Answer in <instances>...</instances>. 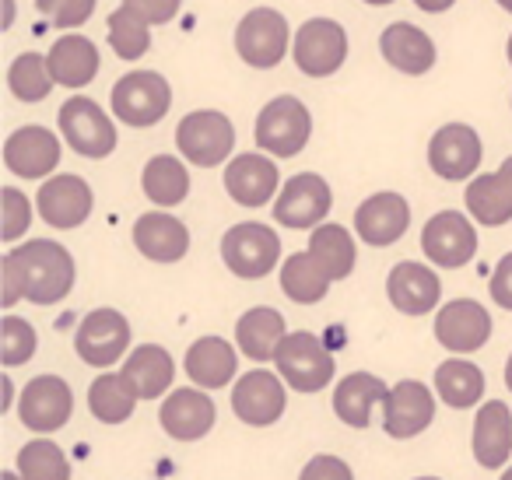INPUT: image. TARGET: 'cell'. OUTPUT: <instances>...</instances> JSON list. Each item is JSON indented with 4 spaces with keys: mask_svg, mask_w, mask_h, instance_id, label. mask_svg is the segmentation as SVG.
Returning <instances> with one entry per match:
<instances>
[{
    "mask_svg": "<svg viewBox=\"0 0 512 480\" xmlns=\"http://www.w3.org/2000/svg\"><path fill=\"white\" fill-rule=\"evenodd\" d=\"M432 417H435V400L425 382H414V379L397 382L383 403V428L390 438L421 435L432 424Z\"/></svg>",
    "mask_w": 512,
    "mask_h": 480,
    "instance_id": "cell-17",
    "label": "cell"
},
{
    "mask_svg": "<svg viewBox=\"0 0 512 480\" xmlns=\"http://www.w3.org/2000/svg\"><path fill=\"white\" fill-rule=\"evenodd\" d=\"M120 375L137 400H158V396L172 386L176 365H172V354L165 351V347L144 344V347H137V351H130V358L123 361Z\"/></svg>",
    "mask_w": 512,
    "mask_h": 480,
    "instance_id": "cell-25",
    "label": "cell"
},
{
    "mask_svg": "<svg viewBox=\"0 0 512 480\" xmlns=\"http://www.w3.org/2000/svg\"><path fill=\"white\" fill-rule=\"evenodd\" d=\"M221 256H225V267L232 270L235 277L256 281V277H267L278 267L281 239H278V232H271L267 225L246 221V225H235L232 232H225V239H221Z\"/></svg>",
    "mask_w": 512,
    "mask_h": 480,
    "instance_id": "cell-4",
    "label": "cell"
},
{
    "mask_svg": "<svg viewBox=\"0 0 512 480\" xmlns=\"http://www.w3.org/2000/svg\"><path fill=\"white\" fill-rule=\"evenodd\" d=\"M498 176H502L505 190H509V197H512V158H505V162H502V169H498Z\"/></svg>",
    "mask_w": 512,
    "mask_h": 480,
    "instance_id": "cell-48",
    "label": "cell"
},
{
    "mask_svg": "<svg viewBox=\"0 0 512 480\" xmlns=\"http://www.w3.org/2000/svg\"><path fill=\"white\" fill-rule=\"evenodd\" d=\"M411 225V207L400 193H376L355 211V232L369 246H393Z\"/></svg>",
    "mask_w": 512,
    "mask_h": 480,
    "instance_id": "cell-20",
    "label": "cell"
},
{
    "mask_svg": "<svg viewBox=\"0 0 512 480\" xmlns=\"http://www.w3.org/2000/svg\"><path fill=\"white\" fill-rule=\"evenodd\" d=\"M491 298H495L502 309L512 312V253H505L498 260L495 274H491Z\"/></svg>",
    "mask_w": 512,
    "mask_h": 480,
    "instance_id": "cell-46",
    "label": "cell"
},
{
    "mask_svg": "<svg viewBox=\"0 0 512 480\" xmlns=\"http://www.w3.org/2000/svg\"><path fill=\"white\" fill-rule=\"evenodd\" d=\"M109 46L116 50V57L123 60H141L151 46V36H148V22H144L137 11L130 8H120L113 11L109 18Z\"/></svg>",
    "mask_w": 512,
    "mask_h": 480,
    "instance_id": "cell-40",
    "label": "cell"
},
{
    "mask_svg": "<svg viewBox=\"0 0 512 480\" xmlns=\"http://www.w3.org/2000/svg\"><path fill=\"white\" fill-rule=\"evenodd\" d=\"M505 386L512 389V354H509V365H505Z\"/></svg>",
    "mask_w": 512,
    "mask_h": 480,
    "instance_id": "cell-51",
    "label": "cell"
},
{
    "mask_svg": "<svg viewBox=\"0 0 512 480\" xmlns=\"http://www.w3.org/2000/svg\"><path fill=\"white\" fill-rule=\"evenodd\" d=\"M421 11H428V15H439V11H449L456 4V0H414Z\"/></svg>",
    "mask_w": 512,
    "mask_h": 480,
    "instance_id": "cell-47",
    "label": "cell"
},
{
    "mask_svg": "<svg viewBox=\"0 0 512 480\" xmlns=\"http://www.w3.org/2000/svg\"><path fill=\"white\" fill-rule=\"evenodd\" d=\"M281 288L292 302L299 305H313L327 295L330 288V277L323 274V267L313 260V253H295L285 260L281 267Z\"/></svg>",
    "mask_w": 512,
    "mask_h": 480,
    "instance_id": "cell-35",
    "label": "cell"
},
{
    "mask_svg": "<svg viewBox=\"0 0 512 480\" xmlns=\"http://www.w3.org/2000/svg\"><path fill=\"white\" fill-rule=\"evenodd\" d=\"M299 480H355V473L337 456H313L306 463V470L299 473Z\"/></svg>",
    "mask_w": 512,
    "mask_h": 480,
    "instance_id": "cell-44",
    "label": "cell"
},
{
    "mask_svg": "<svg viewBox=\"0 0 512 480\" xmlns=\"http://www.w3.org/2000/svg\"><path fill=\"white\" fill-rule=\"evenodd\" d=\"M0 389H4V400H0V407L8 410L11 407V379H0Z\"/></svg>",
    "mask_w": 512,
    "mask_h": 480,
    "instance_id": "cell-49",
    "label": "cell"
},
{
    "mask_svg": "<svg viewBox=\"0 0 512 480\" xmlns=\"http://www.w3.org/2000/svg\"><path fill=\"white\" fill-rule=\"evenodd\" d=\"M4 25H11V18H15V0H4Z\"/></svg>",
    "mask_w": 512,
    "mask_h": 480,
    "instance_id": "cell-50",
    "label": "cell"
},
{
    "mask_svg": "<svg viewBox=\"0 0 512 480\" xmlns=\"http://www.w3.org/2000/svg\"><path fill=\"white\" fill-rule=\"evenodd\" d=\"M176 148L183 151L186 162L211 169L228 158V151L235 148V127L232 120H225L214 109H197L190 113L176 130Z\"/></svg>",
    "mask_w": 512,
    "mask_h": 480,
    "instance_id": "cell-6",
    "label": "cell"
},
{
    "mask_svg": "<svg viewBox=\"0 0 512 480\" xmlns=\"http://www.w3.org/2000/svg\"><path fill=\"white\" fill-rule=\"evenodd\" d=\"M386 396H390V389H386L383 379H376L369 372H351L334 389V414L348 428H369L372 410L379 403H386Z\"/></svg>",
    "mask_w": 512,
    "mask_h": 480,
    "instance_id": "cell-26",
    "label": "cell"
},
{
    "mask_svg": "<svg viewBox=\"0 0 512 480\" xmlns=\"http://www.w3.org/2000/svg\"><path fill=\"white\" fill-rule=\"evenodd\" d=\"M74 288V260L60 242L32 239L4 256V305L29 298L36 305H53Z\"/></svg>",
    "mask_w": 512,
    "mask_h": 480,
    "instance_id": "cell-1",
    "label": "cell"
},
{
    "mask_svg": "<svg viewBox=\"0 0 512 480\" xmlns=\"http://www.w3.org/2000/svg\"><path fill=\"white\" fill-rule=\"evenodd\" d=\"M421 249L439 267H463L477 253V232L460 211H442L421 232Z\"/></svg>",
    "mask_w": 512,
    "mask_h": 480,
    "instance_id": "cell-11",
    "label": "cell"
},
{
    "mask_svg": "<svg viewBox=\"0 0 512 480\" xmlns=\"http://www.w3.org/2000/svg\"><path fill=\"white\" fill-rule=\"evenodd\" d=\"M4 480H22V477H18V470H15V473H4Z\"/></svg>",
    "mask_w": 512,
    "mask_h": 480,
    "instance_id": "cell-54",
    "label": "cell"
},
{
    "mask_svg": "<svg viewBox=\"0 0 512 480\" xmlns=\"http://www.w3.org/2000/svg\"><path fill=\"white\" fill-rule=\"evenodd\" d=\"M435 389L442 403H449L453 410H467L484 396V372L474 361H442L435 368Z\"/></svg>",
    "mask_w": 512,
    "mask_h": 480,
    "instance_id": "cell-32",
    "label": "cell"
},
{
    "mask_svg": "<svg viewBox=\"0 0 512 480\" xmlns=\"http://www.w3.org/2000/svg\"><path fill=\"white\" fill-rule=\"evenodd\" d=\"M285 337V316L278 309H249L235 326V340H239L242 354L253 361H274Z\"/></svg>",
    "mask_w": 512,
    "mask_h": 480,
    "instance_id": "cell-31",
    "label": "cell"
},
{
    "mask_svg": "<svg viewBox=\"0 0 512 480\" xmlns=\"http://www.w3.org/2000/svg\"><path fill=\"white\" fill-rule=\"evenodd\" d=\"M512 452V414L502 400H488L474 417V456L481 466L498 470Z\"/></svg>",
    "mask_w": 512,
    "mask_h": 480,
    "instance_id": "cell-27",
    "label": "cell"
},
{
    "mask_svg": "<svg viewBox=\"0 0 512 480\" xmlns=\"http://www.w3.org/2000/svg\"><path fill=\"white\" fill-rule=\"evenodd\" d=\"M309 253L330 281H341L355 270V242L341 225H320L309 239Z\"/></svg>",
    "mask_w": 512,
    "mask_h": 480,
    "instance_id": "cell-34",
    "label": "cell"
},
{
    "mask_svg": "<svg viewBox=\"0 0 512 480\" xmlns=\"http://www.w3.org/2000/svg\"><path fill=\"white\" fill-rule=\"evenodd\" d=\"M288 36H292V32H288V22L281 11L253 8L239 22V29H235V50H239V57L246 60L249 67L267 71V67L281 64V57H285V50H288Z\"/></svg>",
    "mask_w": 512,
    "mask_h": 480,
    "instance_id": "cell-7",
    "label": "cell"
},
{
    "mask_svg": "<svg viewBox=\"0 0 512 480\" xmlns=\"http://www.w3.org/2000/svg\"><path fill=\"white\" fill-rule=\"evenodd\" d=\"M130 347V323L116 309H95L81 319L78 333H74V351L81 354L85 365L106 368L123 358Z\"/></svg>",
    "mask_w": 512,
    "mask_h": 480,
    "instance_id": "cell-9",
    "label": "cell"
},
{
    "mask_svg": "<svg viewBox=\"0 0 512 480\" xmlns=\"http://www.w3.org/2000/svg\"><path fill=\"white\" fill-rule=\"evenodd\" d=\"M225 190L232 193L235 204L242 207H264L278 190V165L267 155H239L225 169Z\"/></svg>",
    "mask_w": 512,
    "mask_h": 480,
    "instance_id": "cell-22",
    "label": "cell"
},
{
    "mask_svg": "<svg viewBox=\"0 0 512 480\" xmlns=\"http://www.w3.org/2000/svg\"><path fill=\"white\" fill-rule=\"evenodd\" d=\"M418 480H439V477H418Z\"/></svg>",
    "mask_w": 512,
    "mask_h": 480,
    "instance_id": "cell-57",
    "label": "cell"
},
{
    "mask_svg": "<svg viewBox=\"0 0 512 480\" xmlns=\"http://www.w3.org/2000/svg\"><path fill=\"white\" fill-rule=\"evenodd\" d=\"M502 480H512V466H509V470L502 473Z\"/></svg>",
    "mask_w": 512,
    "mask_h": 480,
    "instance_id": "cell-55",
    "label": "cell"
},
{
    "mask_svg": "<svg viewBox=\"0 0 512 480\" xmlns=\"http://www.w3.org/2000/svg\"><path fill=\"white\" fill-rule=\"evenodd\" d=\"M467 211L488 228H498V225H505V221H512V197L498 172L477 176L474 183L467 186Z\"/></svg>",
    "mask_w": 512,
    "mask_h": 480,
    "instance_id": "cell-36",
    "label": "cell"
},
{
    "mask_svg": "<svg viewBox=\"0 0 512 480\" xmlns=\"http://www.w3.org/2000/svg\"><path fill=\"white\" fill-rule=\"evenodd\" d=\"M71 410H74L71 386H67L64 379H57V375H39V379H32L29 386H25L18 414H22L25 428L43 431L46 435V431L64 428Z\"/></svg>",
    "mask_w": 512,
    "mask_h": 480,
    "instance_id": "cell-16",
    "label": "cell"
},
{
    "mask_svg": "<svg viewBox=\"0 0 512 480\" xmlns=\"http://www.w3.org/2000/svg\"><path fill=\"white\" fill-rule=\"evenodd\" d=\"M36 344L39 340L32 323L18 316H4V323H0V358H4V365H25L36 354Z\"/></svg>",
    "mask_w": 512,
    "mask_h": 480,
    "instance_id": "cell-41",
    "label": "cell"
},
{
    "mask_svg": "<svg viewBox=\"0 0 512 480\" xmlns=\"http://www.w3.org/2000/svg\"><path fill=\"white\" fill-rule=\"evenodd\" d=\"M4 165L22 179H43L60 165V141L46 127H22L4 144Z\"/></svg>",
    "mask_w": 512,
    "mask_h": 480,
    "instance_id": "cell-18",
    "label": "cell"
},
{
    "mask_svg": "<svg viewBox=\"0 0 512 480\" xmlns=\"http://www.w3.org/2000/svg\"><path fill=\"white\" fill-rule=\"evenodd\" d=\"M348 57V36L330 18H313L295 36V64L309 78H327Z\"/></svg>",
    "mask_w": 512,
    "mask_h": 480,
    "instance_id": "cell-10",
    "label": "cell"
},
{
    "mask_svg": "<svg viewBox=\"0 0 512 480\" xmlns=\"http://www.w3.org/2000/svg\"><path fill=\"white\" fill-rule=\"evenodd\" d=\"M123 8L137 11L148 25H165L176 18L179 0H123Z\"/></svg>",
    "mask_w": 512,
    "mask_h": 480,
    "instance_id": "cell-45",
    "label": "cell"
},
{
    "mask_svg": "<svg viewBox=\"0 0 512 480\" xmlns=\"http://www.w3.org/2000/svg\"><path fill=\"white\" fill-rule=\"evenodd\" d=\"M386 295H390V302L397 305L404 316H425V312H432L435 305H439L442 284L428 267L407 260L390 270V277H386Z\"/></svg>",
    "mask_w": 512,
    "mask_h": 480,
    "instance_id": "cell-23",
    "label": "cell"
},
{
    "mask_svg": "<svg viewBox=\"0 0 512 480\" xmlns=\"http://www.w3.org/2000/svg\"><path fill=\"white\" fill-rule=\"evenodd\" d=\"M8 85H11V92H15V99L43 102L53 88L50 60L39 57V53H25V57H18L8 71Z\"/></svg>",
    "mask_w": 512,
    "mask_h": 480,
    "instance_id": "cell-39",
    "label": "cell"
},
{
    "mask_svg": "<svg viewBox=\"0 0 512 480\" xmlns=\"http://www.w3.org/2000/svg\"><path fill=\"white\" fill-rule=\"evenodd\" d=\"M435 337L446 351L470 354L477 347L488 344L491 337V316L484 305H477L474 298H456V302L442 305L435 316Z\"/></svg>",
    "mask_w": 512,
    "mask_h": 480,
    "instance_id": "cell-12",
    "label": "cell"
},
{
    "mask_svg": "<svg viewBox=\"0 0 512 480\" xmlns=\"http://www.w3.org/2000/svg\"><path fill=\"white\" fill-rule=\"evenodd\" d=\"M172 106L169 81L155 71H134L113 85V116L130 127H151Z\"/></svg>",
    "mask_w": 512,
    "mask_h": 480,
    "instance_id": "cell-5",
    "label": "cell"
},
{
    "mask_svg": "<svg viewBox=\"0 0 512 480\" xmlns=\"http://www.w3.org/2000/svg\"><path fill=\"white\" fill-rule=\"evenodd\" d=\"M365 4H376L379 8V4H393V0H365Z\"/></svg>",
    "mask_w": 512,
    "mask_h": 480,
    "instance_id": "cell-53",
    "label": "cell"
},
{
    "mask_svg": "<svg viewBox=\"0 0 512 480\" xmlns=\"http://www.w3.org/2000/svg\"><path fill=\"white\" fill-rule=\"evenodd\" d=\"M428 165L435 169V176L449 179H467L481 165V137L477 130H470L467 123H449L428 144Z\"/></svg>",
    "mask_w": 512,
    "mask_h": 480,
    "instance_id": "cell-15",
    "label": "cell"
},
{
    "mask_svg": "<svg viewBox=\"0 0 512 480\" xmlns=\"http://www.w3.org/2000/svg\"><path fill=\"white\" fill-rule=\"evenodd\" d=\"M309 134H313V120L295 95H281V99L267 102L260 120H256V148H264L274 158L299 155L309 144Z\"/></svg>",
    "mask_w": 512,
    "mask_h": 480,
    "instance_id": "cell-2",
    "label": "cell"
},
{
    "mask_svg": "<svg viewBox=\"0 0 512 480\" xmlns=\"http://www.w3.org/2000/svg\"><path fill=\"white\" fill-rule=\"evenodd\" d=\"M60 130L64 141L85 158H106L116 148V127L92 99L74 95L60 109Z\"/></svg>",
    "mask_w": 512,
    "mask_h": 480,
    "instance_id": "cell-8",
    "label": "cell"
},
{
    "mask_svg": "<svg viewBox=\"0 0 512 480\" xmlns=\"http://www.w3.org/2000/svg\"><path fill=\"white\" fill-rule=\"evenodd\" d=\"M36 8L43 18L57 29H74V25L88 22L95 11V0H36Z\"/></svg>",
    "mask_w": 512,
    "mask_h": 480,
    "instance_id": "cell-43",
    "label": "cell"
},
{
    "mask_svg": "<svg viewBox=\"0 0 512 480\" xmlns=\"http://www.w3.org/2000/svg\"><path fill=\"white\" fill-rule=\"evenodd\" d=\"M134 246L141 249V256L155 263H176L190 249V232L179 218L165 211H148L137 218L134 225Z\"/></svg>",
    "mask_w": 512,
    "mask_h": 480,
    "instance_id": "cell-24",
    "label": "cell"
},
{
    "mask_svg": "<svg viewBox=\"0 0 512 480\" xmlns=\"http://www.w3.org/2000/svg\"><path fill=\"white\" fill-rule=\"evenodd\" d=\"M137 396L130 393V386L123 382V375H99L88 389V407L102 424H123L134 414Z\"/></svg>",
    "mask_w": 512,
    "mask_h": 480,
    "instance_id": "cell-37",
    "label": "cell"
},
{
    "mask_svg": "<svg viewBox=\"0 0 512 480\" xmlns=\"http://www.w3.org/2000/svg\"><path fill=\"white\" fill-rule=\"evenodd\" d=\"M158 421L179 442H197L214 428V403L204 389H172L158 410Z\"/></svg>",
    "mask_w": 512,
    "mask_h": 480,
    "instance_id": "cell-21",
    "label": "cell"
},
{
    "mask_svg": "<svg viewBox=\"0 0 512 480\" xmlns=\"http://www.w3.org/2000/svg\"><path fill=\"white\" fill-rule=\"evenodd\" d=\"M379 50H383L386 64H393L404 74H428L435 64V43L421 29L407 22H397L379 36Z\"/></svg>",
    "mask_w": 512,
    "mask_h": 480,
    "instance_id": "cell-28",
    "label": "cell"
},
{
    "mask_svg": "<svg viewBox=\"0 0 512 480\" xmlns=\"http://www.w3.org/2000/svg\"><path fill=\"white\" fill-rule=\"evenodd\" d=\"M509 64H512V39H509Z\"/></svg>",
    "mask_w": 512,
    "mask_h": 480,
    "instance_id": "cell-56",
    "label": "cell"
},
{
    "mask_svg": "<svg viewBox=\"0 0 512 480\" xmlns=\"http://www.w3.org/2000/svg\"><path fill=\"white\" fill-rule=\"evenodd\" d=\"M274 361H278L281 379L292 389H299V393H320V389L334 379V358H330V351L323 347V340L306 330L288 333V337L281 340Z\"/></svg>",
    "mask_w": 512,
    "mask_h": 480,
    "instance_id": "cell-3",
    "label": "cell"
},
{
    "mask_svg": "<svg viewBox=\"0 0 512 480\" xmlns=\"http://www.w3.org/2000/svg\"><path fill=\"white\" fill-rule=\"evenodd\" d=\"M285 386L274 372H246L232 389V410L239 414V421L253 424V428H267L285 414Z\"/></svg>",
    "mask_w": 512,
    "mask_h": 480,
    "instance_id": "cell-13",
    "label": "cell"
},
{
    "mask_svg": "<svg viewBox=\"0 0 512 480\" xmlns=\"http://www.w3.org/2000/svg\"><path fill=\"white\" fill-rule=\"evenodd\" d=\"M18 477L22 480H71V463L64 449L50 438L29 442L18 452Z\"/></svg>",
    "mask_w": 512,
    "mask_h": 480,
    "instance_id": "cell-38",
    "label": "cell"
},
{
    "mask_svg": "<svg viewBox=\"0 0 512 480\" xmlns=\"http://www.w3.org/2000/svg\"><path fill=\"white\" fill-rule=\"evenodd\" d=\"M498 4H502V8H505V11H509V15H512V0H498Z\"/></svg>",
    "mask_w": 512,
    "mask_h": 480,
    "instance_id": "cell-52",
    "label": "cell"
},
{
    "mask_svg": "<svg viewBox=\"0 0 512 480\" xmlns=\"http://www.w3.org/2000/svg\"><path fill=\"white\" fill-rule=\"evenodd\" d=\"M330 211V186L316 172H299L285 183L278 204H274V218L285 228H313L327 218Z\"/></svg>",
    "mask_w": 512,
    "mask_h": 480,
    "instance_id": "cell-14",
    "label": "cell"
},
{
    "mask_svg": "<svg viewBox=\"0 0 512 480\" xmlns=\"http://www.w3.org/2000/svg\"><path fill=\"white\" fill-rule=\"evenodd\" d=\"M50 74L64 88H85L99 74V50L85 36H64L50 50Z\"/></svg>",
    "mask_w": 512,
    "mask_h": 480,
    "instance_id": "cell-30",
    "label": "cell"
},
{
    "mask_svg": "<svg viewBox=\"0 0 512 480\" xmlns=\"http://www.w3.org/2000/svg\"><path fill=\"white\" fill-rule=\"evenodd\" d=\"M0 211H4V225H0V239L4 242H15L29 232L32 207L25 193H18L15 186H4V190H0Z\"/></svg>",
    "mask_w": 512,
    "mask_h": 480,
    "instance_id": "cell-42",
    "label": "cell"
},
{
    "mask_svg": "<svg viewBox=\"0 0 512 480\" xmlns=\"http://www.w3.org/2000/svg\"><path fill=\"white\" fill-rule=\"evenodd\" d=\"M39 214L53 228H78L92 214V186L81 176H53L36 197Z\"/></svg>",
    "mask_w": 512,
    "mask_h": 480,
    "instance_id": "cell-19",
    "label": "cell"
},
{
    "mask_svg": "<svg viewBox=\"0 0 512 480\" xmlns=\"http://www.w3.org/2000/svg\"><path fill=\"white\" fill-rule=\"evenodd\" d=\"M144 193L151 197V204L158 207H176L190 193V176L186 165L172 155H158L144 165Z\"/></svg>",
    "mask_w": 512,
    "mask_h": 480,
    "instance_id": "cell-33",
    "label": "cell"
},
{
    "mask_svg": "<svg viewBox=\"0 0 512 480\" xmlns=\"http://www.w3.org/2000/svg\"><path fill=\"white\" fill-rule=\"evenodd\" d=\"M239 361L228 340L221 337H200L186 351V375L197 382V389H221L235 375Z\"/></svg>",
    "mask_w": 512,
    "mask_h": 480,
    "instance_id": "cell-29",
    "label": "cell"
}]
</instances>
